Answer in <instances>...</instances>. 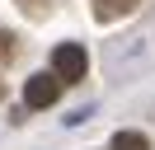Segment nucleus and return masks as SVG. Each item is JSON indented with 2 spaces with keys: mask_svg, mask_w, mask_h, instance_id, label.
Masks as SVG:
<instances>
[{
  "mask_svg": "<svg viewBox=\"0 0 155 150\" xmlns=\"http://www.w3.org/2000/svg\"><path fill=\"white\" fill-rule=\"evenodd\" d=\"M85 47L80 42H61L57 52H52V75H57L61 84H71V80H85Z\"/></svg>",
  "mask_w": 155,
  "mask_h": 150,
  "instance_id": "f257e3e1",
  "label": "nucleus"
},
{
  "mask_svg": "<svg viewBox=\"0 0 155 150\" xmlns=\"http://www.w3.org/2000/svg\"><path fill=\"white\" fill-rule=\"evenodd\" d=\"M61 99V80L57 75H28V84H24V103L28 108H52V103Z\"/></svg>",
  "mask_w": 155,
  "mask_h": 150,
  "instance_id": "f03ea898",
  "label": "nucleus"
},
{
  "mask_svg": "<svg viewBox=\"0 0 155 150\" xmlns=\"http://www.w3.org/2000/svg\"><path fill=\"white\" fill-rule=\"evenodd\" d=\"M52 5H57V0H19V9H24V14H33V19H42Z\"/></svg>",
  "mask_w": 155,
  "mask_h": 150,
  "instance_id": "423d86ee",
  "label": "nucleus"
},
{
  "mask_svg": "<svg viewBox=\"0 0 155 150\" xmlns=\"http://www.w3.org/2000/svg\"><path fill=\"white\" fill-rule=\"evenodd\" d=\"M132 9H136V0H94V14L104 19V24H113V19L132 14Z\"/></svg>",
  "mask_w": 155,
  "mask_h": 150,
  "instance_id": "7ed1b4c3",
  "label": "nucleus"
},
{
  "mask_svg": "<svg viewBox=\"0 0 155 150\" xmlns=\"http://www.w3.org/2000/svg\"><path fill=\"white\" fill-rule=\"evenodd\" d=\"M14 56H19V38L0 28V66H5V61H14Z\"/></svg>",
  "mask_w": 155,
  "mask_h": 150,
  "instance_id": "39448f33",
  "label": "nucleus"
},
{
  "mask_svg": "<svg viewBox=\"0 0 155 150\" xmlns=\"http://www.w3.org/2000/svg\"><path fill=\"white\" fill-rule=\"evenodd\" d=\"M113 150H150V141H146L141 131H117V136H113Z\"/></svg>",
  "mask_w": 155,
  "mask_h": 150,
  "instance_id": "20e7f679",
  "label": "nucleus"
}]
</instances>
